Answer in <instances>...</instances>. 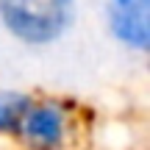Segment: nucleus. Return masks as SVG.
<instances>
[{
  "label": "nucleus",
  "instance_id": "nucleus-2",
  "mask_svg": "<svg viewBox=\"0 0 150 150\" xmlns=\"http://www.w3.org/2000/svg\"><path fill=\"white\" fill-rule=\"evenodd\" d=\"M70 108L59 100H33L22 111L17 139L28 150H61L70 139Z\"/></svg>",
  "mask_w": 150,
  "mask_h": 150
},
{
  "label": "nucleus",
  "instance_id": "nucleus-3",
  "mask_svg": "<svg viewBox=\"0 0 150 150\" xmlns=\"http://www.w3.org/2000/svg\"><path fill=\"white\" fill-rule=\"evenodd\" d=\"M106 22L122 47L136 53L150 50V0H108Z\"/></svg>",
  "mask_w": 150,
  "mask_h": 150
},
{
  "label": "nucleus",
  "instance_id": "nucleus-1",
  "mask_svg": "<svg viewBox=\"0 0 150 150\" xmlns=\"http://www.w3.org/2000/svg\"><path fill=\"white\" fill-rule=\"evenodd\" d=\"M0 22L25 45H53L75 22V0H0Z\"/></svg>",
  "mask_w": 150,
  "mask_h": 150
},
{
  "label": "nucleus",
  "instance_id": "nucleus-4",
  "mask_svg": "<svg viewBox=\"0 0 150 150\" xmlns=\"http://www.w3.org/2000/svg\"><path fill=\"white\" fill-rule=\"evenodd\" d=\"M31 103V95L25 92H8L0 89V136H14L20 125L22 111Z\"/></svg>",
  "mask_w": 150,
  "mask_h": 150
}]
</instances>
